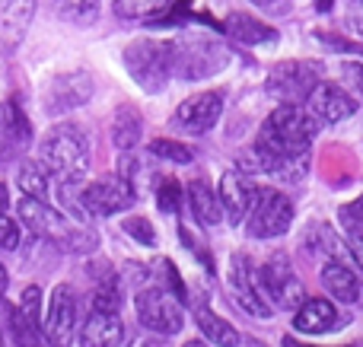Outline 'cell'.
I'll use <instances>...</instances> for the list:
<instances>
[{
	"label": "cell",
	"instance_id": "obj_1",
	"mask_svg": "<svg viewBox=\"0 0 363 347\" xmlns=\"http://www.w3.org/2000/svg\"><path fill=\"white\" fill-rule=\"evenodd\" d=\"M38 163L57 182L83 178L89 166V140L77 125H55L38 144Z\"/></svg>",
	"mask_w": 363,
	"mask_h": 347
},
{
	"label": "cell",
	"instance_id": "obj_2",
	"mask_svg": "<svg viewBox=\"0 0 363 347\" xmlns=\"http://www.w3.org/2000/svg\"><path fill=\"white\" fill-rule=\"evenodd\" d=\"M230 64V48L211 35H185L172 42V74L182 80H207Z\"/></svg>",
	"mask_w": 363,
	"mask_h": 347
},
{
	"label": "cell",
	"instance_id": "obj_3",
	"mask_svg": "<svg viewBox=\"0 0 363 347\" xmlns=\"http://www.w3.org/2000/svg\"><path fill=\"white\" fill-rule=\"evenodd\" d=\"M125 67L144 93H163L172 76V42L138 38L125 48Z\"/></svg>",
	"mask_w": 363,
	"mask_h": 347
},
{
	"label": "cell",
	"instance_id": "obj_4",
	"mask_svg": "<svg viewBox=\"0 0 363 347\" xmlns=\"http://www.w3.org/2000/svg\"><path fill=\"white\" fill-rule=\"evenodd\" d=\"M294 227V204L277 188H258L245 217V233L252 239H277Z\"/></svg>",
	"mask_w": 363,
	"mask_h": 347
},
{
	"label": "cell",
	"instance_id": "obj_5",
	"mask_svg": "<svg viewBox=\"0 0 363 347\" xmlns=\"http://www.w3.org/2000/svg\"><path fill=\"white\" fill-rule=\"evenodd\" d=\"M134 309H138V319L144 325V331L160 338L179 335L182 325H185V316H182V303L172 297L166 287H144L134 300Z\"/></svg>",
	"mask_w": 363,
	"mask_h": 347
},
{
	"label": "cell",
	"instance_id": "obj_6",
	"mask_svg": "<svg viewBox=\"0 0 363 347\" xmlns=\"http://www.w3.org/2000/svg\"><path fill=\"white\" fill-rule=\"evenodd\" d=\"M258 284H262L264 300L271 303V309H300L303 306V280L296 278L294 265L284 252L271 255L262 268H258Z\"/></svg>",
	"mask_w": 363,
	"mask_h": 347
},
{
	"label": "cell",
	"instance_id": "obj_7",
	"mask_svg": "<svg viewBox=\"0 0 363 347\" xmlns=\"http://www.w3.org/2000/svg\"><path fill=\"white\" fill-rule=\"evenodd\" d=\"M138 201V191L131 188V182L115 172V176H102L96 182H86L83 188V207H86V217H112L128 210Z\"/></svg>",
	"mask_w": 363,
	"mask_h": 347
},
{
	"label": "cell",
	"instance_id": "obj_8",
	"mask_svg": "<svg viewBox=\"0 0 363 347\" xmlns=\"http://www.w3.org/2000/svg\"><path fill=\"white\" fill-rule=\"evenodd\" d=\"M230 290H233V297H236V303L242 306L249 316H255V319H271L274 316L271 303L264 300V293H262V284H258L255 265H252V258L249 255H242V252H236L230 258Z\"/></svg>",
	"mask_w": 363,
	"mask_h": 347
},
{
	"label": "cell",
	"instance_id": "obj_9",
	"mask_svg": "<svg viewBox=\"0 0 363 347\" xmlns=\"http://www.w3.org/2000/svg\"><path fill=\"white\" fill-rule=\"evenodd\" d=\"M303 108L309 112V118L315 121V125H338V121L351 118L354 112H357V99H354L347 89L335 86V83H315L313 93L306 96V102H303Z\"/></svg>",
	"mask_w": 363,
	"mask_h": 347
},
{
	"label": "cell",
	"instance_id": "obj_10",
	"mask_svg": "<svg viewBox=\"0 0 363 347\" xmlns=\"http://www.w3.org/2000/svg\"><path fill=\"white\" fill-rule=\"evenodd\" d=\"M220 115H223V93L207 89V93L188 96L185 102H179L172 125L185 134H207L220 121Z\"/></svg>",
	"mask_w": 363,
	"mask_h": 347
},
{
	"label": "cell",
	"instance_id": "obj_11",
	"mask_svg": "<svg viewBox=\"0 0 363 347\" xmlns=\"http://www.w3.org/2000/svg\"><path fill=\"white\" fill-rule=\"evenodd\" d=\"M77 331V297L67 284L55 287L48 312H45V341L51 347H70Z\"/></svg>",
	"mask_w": 363,
	"mask_h": 347
},
{
	"label": "cell",
	"instance_id": "obj_12",
	"mask_svg": "<svg viewBox=\"0 0 363 347\" xmlns=\"http://www.w3.org/2000/svg\"><path fill=\"white\" fill-rule=\"evenodd\" d=\"M32 144V125L29 115H26L19 96H10V99L0 106V159H16L29 150Z\"/></svg>",
	"mask_w": 363,
	"mask_h": 347
},
{
	"label": "cell",
	"instance_id": "obj_13",
	"mask_svg": "<svg viewBox=\"0 0 363 347\" xmlns=\"http://www.w3.org/2000/svg\"><path fill=\"white\" fill-rule=\"evenodd\" d=\"M313 86H315V70L300 61L277 64L268 76V93H274L281 99V106H300V99L306 102Z\"/></svg>",
	"mask_w": 363,
	"mask_h": 347
},
{
	"label": "cell",
	"instance_id": "obj_14",
	"mask_svg": "<svg viewBox=\"0 0 363 347\" xmlns=\"http://www.w3.org/2000/svg\"><path fill=\"white\" fill-rule=\"evenodd\" d=\"M255 191H258V185L249 182V176H242L239 169L223 172L220 188H217V198H220V207H223V217L233 223V227L245 223L252 201H255Z\"/></svg>",
	"mask_w": 363,
	"mask_h": 347
},
{
	"label": "cell",
	"instance_id": "obj_15",
	"mask_svg": "<svg viewBox=\"0 0 363 347\" xmlns=\"http://www.w3.org/2000/svg\"><path fill=\"white\" fill-rule=\"evenodd\" d=\"M93 96V80L89 74L77 70V74H61L48 83V93H45V102H48V112L57 115V112H70V108H80L83 102H89Z\"/></svg>",
	"mask_w": 363,
	"mask_h": 347
},
{
	"label": "cell",
	"instance_id": "obj_16",
	"mask_svg": "<svg viewBox=\"0 0 363 347\" xmlns=\"http://www.w3.org/2000/svg\"><path fill=\"white\" fill-rule=\"evenodd\" d=\"M32 16H35L32 0H0V48H16L29 29Z\"/></svg>",
	"mask_w": 363,
	"mask_h": 347
},
{
	"label": "cell",
	"instance_id": "obj_17",
	"mask_svg": "<svg viewBox=\"0 0 363 347\" xmlns=\"http://www.w3.org/2000/svg\"><path fill=\"white\" fill-rule=\"evenodd\" d=\"M83 347H121L125 344V325L115 312H89L80 329Z\"/></svg>",
	"mask_w": 363,
	"mask_h": 347
},
{
	"label": "cell",
	"instance_id": "obj_18",
	"mask_svg": "<svg viewBox=\"0 0 363 347\" xmlns=\"http://www.w3.org/2000/svg\"><path fill=\"white\" fill-rule=\"evenodd\" d=\"M338 325V306L332 300H306L294 312V329L303 335H325Z\"/></svg>",
	"mask_w": 363,
	"mask_h": 347
},
{
	"label": "cell",
	"instance_id": "obj_19",
	"mask_svg": "<svg viewBox=\"0 0 363 347\" xmlns=\"http://www.w3.org/2000/svg\"><path fill=\"white\" fill-rule=\"evenodd\" d=\"M19 220H23L35 236H51V239H61V236L67 233V229H64V217L57 214L51 204L32 201V198H23V201H19Z\"/></svg>",
	"mask_w": 363,
	"mask_h": 347
},
{
	"label": "cell",
	"instance_id": "obj_20",
	"mask_svg": "<svg viewBox=\"0 0 363 347\" xmlns=\"http://www.w3.org/2000/svg\"><path fill=\"white\" fill-rule=\"evenodd\" d=\"M223 32L230 38H236L239 45H268L277 42V29L274 25H264L262 19L249 16V13H230L223 19Z\"/></svg>",
	"mask_w": 363,
	"mask_h": 347
},
{
	"label": "cell",
	"instance_id": "obj_21",
	"mask_svg": "<svg viewBox=\"0 0 363 347\" xmlns=\"http://www.w3.org/2000/svg\"><path fill=\"white\" fill-rule=\"evenodd\" d=\"M322 287H325L338 303H357L363 293L357 274L351 271V265H341V261H325V265H322Z\"/></svg>",
	"mask_w": 363,
	"mask_h": 347
},
{
	"label": "cell",
	"instance_id": "obj_22",
	"mask_svg": "<svg viewBox=\"0 0 363 347\" xmlns=\"http://www.w3.org/2000/svg\"><path fill=\"white\" fill-rule=\"evenodd\" d=\"M188 204H191V214L201 227H217L223 220V207H220V198L204 178H191L188 182Z\"/></svg>",
	"mask_w": 363,
	"mask_h": 347
},
{
	"label": "cell",
	"instance_id": "obj_23",
	"mask_svg": "<svg viewBox=\"0 0 363 347\" xmlns=\"http://www.w3.org/2000/svg\"><path fill=\"white\" fill-rule=\"evenodd\" d=\"M140 131H144V118L134 106H118L112 115V140L121 153L134 150L140 144Z\"/></svg>",
	"mask_w": 363,
	"mask_h": 347
},
{
	"label": "cell",
	"instance_id": "obj_24",
	"mask_svg": "<svg viewBox=\"0 0 363 347\" xmlns=\"http://www.w3.org/2000/svg\"><path fill=\"white\" fill-rule=\"evenodd\" d=\"M194 322H198L201 335L217 347H239V341H242L239 331L233 329L226 319H220L213 309H207V306H194Z\"/></svg>",
	"mask_w": 363,
	"mask_h": 347
},
{
	"label": "cell",
	"instance_id": "obj_25",
	"mask_svg": "<svg viewBox=\"0 0 363 347\" xmlns=\"http://www.w3.org/2000/svg\"><path fill=\"white\" fill-rule=\"evenodd\" d=\"M121 300H125V287H121V278H118V274H106V278L96 280L93 312H115V316H118Z\"/></svg>",
	"mask_w": 363,
	"mask_h": 347
},
{
	"label": "cell",
	"instance_id": "obj_26",
	"mask_svg": "<svg viewBox=\"0 0 363 347\" xmlns=\"http://www.w3.org/2000/svg\"><path fill=\"white\" fill-rule=\"evenodd\" d=\"M19 191L26 198H32V201H45V195H48V172H45V166L38 159L23 163V169H19Z\"/></svg>",
	"mask_w": 363,
	"mask_h": 347
},
{
	"label": "cell",
	"instance_id": "obj_27",
	"mask_svg": "<svg viewBox=\"0 0 363 347\" xmlns=\"http://www.w3.org/2000/svg\"><path fill=\"white\" fill-rule=\"evenodd\" d=\"M10 335L13 341H16L19 347H42V341H38V329L29 322V319L19 312V306H10Z\"/></svg>",
	"mask_w": 363,
	"mask_h": 347
},
{
	"label": "cell",
	"instance_id": "obj_28",
	"mask_svg": "<svg viewBox=\"0 0 363 347\" xmlns=\"http://www.w3.org/2000/svg\"><path fill=\"white\" fill-rule=\"evenodd\" d=\"M150 153H153V157H160V159H169V163H182V166L194 159V150H191V147L179 144V140H169V137L150 140Z\"/></svg>",
	"mask_w": 363,
	"mask_h": 347
},
{
	"label": "cell",
	"instance_id": "obj_29",
	"mask_svg": "<svg viewBox=\"0 0 363 347\" xmlns=\"http://www.w3.org/2000/svg\"><path fill=\"white\" fill-rule=\"evenodd\" d=\"M61 242L64 249H67L70 255H89V252H96V249H99V236L93 233V229H67V233L61 236Z\"/></svg>",
	"mask_w": 363,
	"mask_h": 347
},
{
	"label": "cell",
	"instance_id": "obj_30",
	"mask_svg": "<svg viewBox=\"0 0 363 347\" xmlns=\"http://www.w3.org/2000/svg\"><path fill=\"white\" fill-rule=\"evenodd\" d=\"M57 16L67 19L74 25H89L99 16V4H86V0H77V4H61L57 6Z\"/></svg>",
	"mask_w": 363,
	"mask_h": 347
},
{
	"label": "cell",
	"instance_id": "obj_31",
	"mask_svg": "<svg viewBox=\"0 0 363 347\" xmlns=\"http://www.w3.org/2000/svg\"><path fill=\"white\" fill-rule=\"evenodd\" d=\"M157 201H160V210H166V214H176L179 204H182V185L176 178L163 176L157 185Z\"/></svg>",
	"mask_w": 363,
	"mask_h": 347
},
{
	"label": "cell",
	"instance_id": "obj_32",
	"mask_svg": "<svg viewBox=\"0 0 363 347\" xmlns=\"http://www.w3.org/2000/svg\"><path fill=\"white\" fill-rule=\"evenodd\" d=\"M338 217H341V223H345V229H347V239H363V195L354 204L341 207Z\"/></svg>",
	"mask_w": 363,
	"mask_h": 347
},
{
	"label": "cell",
	"instance_id": "obj_33",
	"mask_svg": "<svg viewBox=\"0 0 363 347\" xmlns=\"http://www.w3.org/2000/svg\"><path fill=\"white\" fill-rule=\"evenodd\" d=\"M125 233L131 236V239H138L140 246H157V233H153V223L147 220V217H128Z\"/></svg>",
	"mask_w": 363,
	"mask_h": 347
},
{
	"label": "cell",
	"instance_id": "obj_34",
	"mask_svg": "<svg viewBox=\"0 0 363 347\" xmlns=\"http://www.w3.org/2000/svg\"><path fill=\"white\" fill-rule=\"evenodd\" d=\"M19 312H23V316L38 329V322H42V290H38V287H26V290H23Z\"/></svg>",
	"mask_w": 363,
	"mask_h": 347
},
{
	"label": "cell",
	"instance_id": "obj_35",
	"mask_svg": "<svg viewBox=\"0 0 363 347\" xmlns=\"http://www.w3.org/2000/svg\"><path fill=\"white\" fill-rule=\"evenodd\" d=\"M19 236H23V229H19V220H16V217L0 214V249L13 252V249L19 246Z\"/></svg>",
	"mask_w": 363,
	"mask_h": 347
},
{
	"label": "cell",
	"instance_id": "obj_36",
	"mask_svg": "<svg viewBox=\"0 0 363 347\" xmlns=\"http://www.w3.org/2000/svg\"><path fill=\"white\" fill-rule=\"evenodd\" d=\"M341 70H345L347 83H351V86L363 96V64L360 61H345V64H341Z\"/></svg>",
	"mask_w": 363,
	"mask_h": 347
},
{
	"label": "cell",
	"instance_id": "obj_37",
	"mask_svg": "<svg viewBox=\"0 0 363 347\" xmlns=\"http://www.w3.org/2000/svg\"><path fill=\"white\" fill-rule=\"evenodd\" d=\"M125 347H163V338L160 335H150V331H138Z\"/></svg>",
	"mask_w": 363,
	"mask_h": 347
},
{
	"label": "cell",
	"instance_id": "obj_38",
	"mask_svg": "<svg viewBox=\"0 0 363 347\" xmlns=\"http://www.w3.org/2000/svg\"><path fill=\"white\" fill-rule=\"evenodd\" d=\"M347 249H351V261L363 271V239H347Z\"/></svg>",
	"mask_w": 363,
	"mask_h": 347
},
{
	"label": "cell",
	"instance_id": "obj_39",
	"mask_svg": "<svg viewBox=\"0 0 363 347\" xmlns=\"http://www.w3.org/2000/svg\"><path fill=\"white\" fill-rule=\"evenodd\" d=\"M6 204H10V191H6V185L0 182V214H6Z\"/></svg>",
	"mask_w": 363,
	"mask_h": 347
},
{
	"label": "cell",
	"instance_id": "obj_40",
	"mask_svg": "<svg viewBox=\"0 0 363 347\" xmlns=\"http://www.w3.org/2000/svg\"><path fill=\"white\" fill-rule=\"evenodd\" d=\"M6 284H10V280H6V268L0 265V306H6L4 303V293H6Z\"/></svg>",
	"mask_w": 363,
	"mask_h": 347
},
{
	"label": "cell",
	"instance_id": "obj_41",
	"mask_svg": "<svg viewBox=\"0 0 363 347\" xmlns=\"http://www.w3.org/2000/svg\"><path fill=\"white\" fill-rule=\"evenodd\" d=\"M284 347H313V344H303V341H296V338H284Z\"/></svg>",
	"mask_w": 363,
	"mask_h": 347
},
{
	"label": "cell",
	"instance_id": "obj_42",
	"mask_svg": "<svg viewBox=\"0 0 363 347\" xmlns=\"http://www.w3.org/2000/svg\"><path fill=\"white\" fill-rule=\"evenodd\" d=\"M182 347H207L204 341H188V344H182Z\"/></svg>",
	"mask_w": 363,
	"mask_h": 347
},
{
	"label": "cell",
	"instance_id": "obj_43",
	"mask_svg": "<svg viewBox=\"0 0 363 347\" xmlns=\"http://www.w3.org/2000/svg\"><path fill=\"white\" fill-rule=\"evenodd\" d=\"M249 347H264V344H258V341H249Z\"/></svg>",
	"mask_w": 363,
	"mask_h": 347
},
{
	"label": "cell",
	"instance_id": "obj_44",
	"mask_svg": "<svg viewBox=\"0 0 363 347\" xmlns=\"http://www.w3.org/2000/svg\"><path fill=\"white\" fill-rule=\"evenodd\" d=\"M0 347H4V331H0Z\"/></svg>",
	"mask_w": 363,
	"mask_h": 347
}]
</instances>
